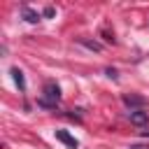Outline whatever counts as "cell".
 I'll return each instance as SVG.
<instances>
[{
    "mask_svg": "<svg viewBox=\"0 0 149 149\" xmlns=\"http://www.w3.org/2000/svg\"><path fill=\"white\" fill-rule=\"evenodd\" d=\"M105 72H107V77H112V79H116V77H119V74H116V70H114V68H107V70H105Z\"/></svg>",
    "mask_w": 149,
    "mask_h": 149,
    "instance_id": "9",
    "label": "cell"
},
{
    "mask_svg": "<svg viewBox=\"0 0 149 149\" xmlns=\"http://www.w3.org/2000/svg\"><path fill=\"white\" fill-rule=\"evenodd\" d=\"M123 102H126L128 107H144V105H147V100H144L142 95H123Z\"/></svg>",
    "mask_w": 149,
    "mask_h": 149,
    "instance_id": "4",
    "label": "cell"
},
{
    "mask_svg": "<svg viewBox=\"0 0 149 149\" xmlns=\"http://www.w3.org/2000/svg\"><path fill=\"white\" fill-rule=\"evenodd\" d=\"M12 77H14L16 86H19V91H26V79H23V72L19 68H12Z\"/></svg>",
    "mask_w": 149,
    "mask_h": 149,
    "instance_id": "5",
    "label": "cell"
},
{
    "mask_svg": "<svg viewBox=\"0 0 149 149\" xmlns=\"http://www.w3.org/2000/svg\"><path fill=\"white\" fill-rule=\"evenodd\" d=\"M23 19H26L28 23H37V21H40V12H35V9H30V7H23Z\"/></svg>",
    "mask_w": 149,
    "mask_h": 149,
    "instance_id": "6",
    "label": "cell"
},
{
    "mask_svg": "<svg viewBox=\"0 0 149 149\" xmlns=\"http://www.w3.org/2000/svg\"><path fill=\"white\" fill-rule=\"evenodd\" d=\"M42 93H44V95L37 100V105H40V107H49V109H54V107L58 105V100H61V88H58V84L47 81Z\"/></svg>",
    "mask_w": 149,
    "mask_h": 149,
    "instance_id": "1",
    "label": "cell"
},
{
    "mask_svg": "<svg viewBox=\"0 0 149 149\" xmlns=\"http://www.w3.org/2000/svg\"><path fill=\"white\" fill-rule=\"evenodd\" d=\"M54 14H56L54 7H44V12H42V16H54Z\"/></svg>",
    "mask_w": 149,
    "mask_h": 149,
    "instance_id": "8",
    "label": "cell"
},
{
    "mask_svg": "<svg viewBox=\"0 0 149 149\" xmlns=\"http://www.w3.org/2000/svg\"><path fill=\"white\" fill-rule=\"evenodd\" d=\"M79 44H84V47H88V49H93V51H100V44L98 42H91V40H79Z\"/></svg>",
    "mask_w": 149,
    "mask_h": 149,
    "instance_id": "7",
    "label": "cell"
},
{
    "mask_svg": "<svg viewBox=\"0 0 149 149\" xmlns=\"http://www.w3.org/2000/svg\"><path fill=\"white\" fill-rule=\"evenodd\" d=\"M128 119H130V123H135V126H144V123L149 121V114L142 112V109H130V112H128Z\"/></svg>",
    "mask_w": 149,
    "mask_h": 149,
    "instance_id": "2",
    "label": "cell"
},
{
    "mask_svg": "<svg viewBox=\"0 0 149 149\" xmlns=\"http://www.w3.org/2000/svg\"><path fill=\"white\" fill-rule=\"evenodd\" d=\"M56 140H61V142H63L65 147H70V149H77V147H79V142H77L68 130H56Z\"/></svg>",
    "mask_w": 149,
    "mask_h": 149,
    "instance_id": "3",
    "label": "cell"
},
{
    "mask_svg": "<svg viewBox=\"0 0 149 149\" xmlns=\"http://www.w3.org/2000/svg\"><path fill=\"white\" fill-rule=\"evenodd\" d=\"M128 149H147V147H142V144H133V147H128Z\"/></svg>",
    "mask_w": 149,
    "mask_h": 149,
    "instance_id": "10",
    "label": "cell"
}]
</instances>
